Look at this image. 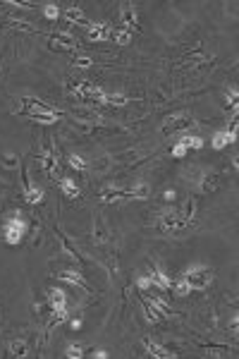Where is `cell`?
Listing matches in <instances>:
<instances>
[{
  "label": "cell",
  "mask_w": 239,
  "mask_h": 359,
  "mask_svg": "<svg viewBox=\"0 0 239 359\" xmlns=\"http://www.w3.org/2000/svg\"><path fill=\"white\" fill-rule=\"evenodd\" d=\"M213 278H215L213 268H208L204 263H194L172 283V288H175V292L179 297H187L191 290H206L213 283Z\"/></svg>",
  "instance_id": "6da1fadb"
},
{
  "label": "cell",
  "mask_w": 239,
  "mask_h": 359,
  "mask_svg": "<svg viewBox=\"0 0 239 359\" xmlns=\"http://www.w3.org/2000/svg\"><path fill=\"white\" fill-rule=\"evenodd\" d=\"M194 208H196V204H194V199H189L182 211H175V208L165 211L160 216V230L163 232H179V230L191 228L194 225Z\"/></svg>",
  "instance_id": "7a4b0ae2"
},
{
  "label": "cell",
  "mask_w": 239,
  "mask_h": 359,
  "mask_svg": "<svg viewBox=\"0 0 239 359\" xmlns=\"http://www.w3.org/2000/svg\"><path fill=\"white\" fill-rule=\"evenodd\" d=\"M20 113L24 118L34 120V122H41V124H50V122H58L62 118L60 111H53L48 108L43 101H36V98H22V108Z\"/></svg>",
  "instance_id": "3957f363"
},
{
  "label": "cell",
  "mask_w": 239,
  "mask_h": 359,
  "mask_svg": "<svg viewBox=\"0 0 239 359\" xmlns=\"http://www.w3.org/2000/svg\"><path fill=\"white\" fill-rule=\"evenodd\" d=\"M27 232V225L22 221V216H12V218H7L5 225H3V237H5L7 244H20L22 237Z\"/></svg>",
  "instance_id": "277c9868"
},
{
  "label": "cell",
  "mask_w": 239,
  "mask_h": 359,
  "mask_svg": "<svg viewBox=\"0 0 239 359\" xmlns=\"http://www.w3.org/2000/svg\"><path fill=\"white\" fill-rule=\"evenodd\" d=\"M72 91H75L79 98H84V101H96V103H103V101H105V94H108L103 86L91 84V82H77V86Z\"/></svg>",
  "instance_id": "5b68a950"
},
{
  "label": "cell",
  "mask_w": 239,
  "mask_h": 359,
  "mask_svg": "<svg viewBox=\"0 0 239 359\" xmlns=\"http://www.w3.org/2000/svg\"><path fill=\"white\" fill-rule=\"evenodd\" d=\"M191 124H194V118H191L187 111H179L175 115L165 120L163 124V134H172V132H179V130H189Z\"/></svg>",
  "instance_id": "8992f818"
},
{
  "label": "cell",
  "mask_w": 239,
  "mask_h": 359,
  "mask_svg": "<svg viewBox=\"0 0 239 359\" xmlns=\"http://www.w3.org/2000/svg\"><path fill=\"white\" fill-rule=\"evenodd\" d=\"M41 163H43V168H46L48 177H50V180H58V175H60V163H58V156H55V151L50 149V146H48L46 151H43Z\"/></svg>",
  "instance_id": "52a82bcc"
},
{
  "label": "cell",
  "mask_w": 239,
  "mask_h": 359,
  "mask_svg": "<svg viewBox=\"0 0 239 359\" xmlns=\"http://www.w3.org/2000/svg\"><path fill=\"white\" fill-rule=\"evenodd\" d=\"M120 20H122V27H120V29L130 31V34H134V31H137V10H134V5H132V3H124V5H122Z\"/></svg>",
  "instance_id": "ba28073f"
},
{
  "label": "cell",
  "mask_w": 239,
  "mask_h": 359,
  "mask_svg": "<svg viewBox=\"0 0 239 359\" xmlns=\"http://www.w3.org/2000/svg\"><path fill=\"white\" fill-rule=\"evenodd\" d=\"M149 278H151V283L156 285V288H160V290H170V288H172V278L168 276L160 266H153L151 273H149Z\"/></svg>",
  "instance_id": "9c48e42d"
},
{
  "label": "cell",
  "mask_w": 239,
  "mask_h": 359,
  "mask_svg": "<svg viewBox=\"0 0 239 359\" xmlns=\"http://www.w3.org/2000/svg\"><path fill=\"white\" fill-rule=\"evenodd\" d=\"M143 347H146V352L151 354V357H156V359H172V357H177L175 352H170V350H165L163 345H158V343H153L151 338L143 340Z\"/></svg>",
  "instance_id": "30bf717a"
},
{
  "label": "cell",
  "mask_w": 239,
  "mask_h": 359,
  "mask_svg": "<svg viewBox=\"0 0 239 359\" xmlns=\"http://www.w3.org/2000/svg\"><path fill=\"white\" fill-rule=\"evenodd\" d=\"M198 189L201 192H213V189H218V173H213V170H204L201 177H198Z\"/></svg>",
  "instance_id": "8fae6325"
},
{
  "label": "cell",
  "mask_w": 239,
  "mask_h": 359,
  "mask_svg": "<svg viewBox=\"0 0 239 359\" xmlns=\"http://www.w3.org/2000/svg\"><path fill=\"white\" fill-rule=\"evenodd\" d=\"M48 304H50V309L53 311H65V307H67V295L62 290H48Z\"/></svg>",
  "instance_id": "7c38bea8"
},
{
  "label": "cell",
  "mask_w": 239,
  "mask_h": 359,
  "mask_svg": "<svg viewBox=\"0 0 239 359\" xmlns=\"http://www.w3.org/2000/svg\"><path fill=\"white\" fill-rule=\"evenodd\" d=\"M234 139H237V130H223V132H215V137H213V149H225L227 144H232Z\"/></svg>",
  "instance_id": "4fadbf2b"
},
{
  "label": "cell",
  "mask_w": 239,
  "mask_h": 359,
  "mask_svg": "<svg viewBox=\"0 0 239 359\" xmlns=\"http://www.w3.org/2000/svg\"><path fill=\"white\" fill-rule=\"evenodd\" d=\"M89 27V39L91 41H108L110 36V27L108 24H86Z\"/></svg>",
  "instance_id": "5bb4252c"
},
{
  "label": "cell",
  "mask_w": 239,
  "mask_h": 359,
  "mask_svg": "<svg viewBox=\"0 0 239 359\" xmlns=\"http://www.w3.org/2000/svg\"><path fill=\"white\" fill-rule=\"evenodd\" d=\"M60 189L67 199H79V187H77V182L72 177H62L60 180Z\"/></svg>",
  "instance_id": "9a60e30c"
},
{
  "label": "cell",
  "mask_w": 239,
  "mask_h": 359,
  "mask_svg": "<svg viewBox=\"0 0 239 359\" xmlns=\"http://www.w3.org/2000/svg\"><path fill=\"white\" fill-rule=\"evenodd\" d=\"M53 46L55 48H62V50H75L77 41L69 34H58V36H53Z\"/></svg>",
  "instance_id": "2e32d148"
},
{
  "label": "cell",
  "mask_w": 239,
  "mask_h": 359,
  "mask_svg": "<svg viewBox=\"0 0 239 359\" xmlns=\"http://www.w3.org/2000/svg\"><path fill=\"white\" fill-rule=\"evenodd\" d=\"M10 354H12V357H27V354H29L27 340H24V338L12 340V343H10Z\"/></svg>",
  "instance_id": "e0dca14e"
},
{
  "label": "cell",
  "mask_w": 239,
  "mask_h": 359,
  "mask_svg": "<svg viewBox=\"0 0 239 359\" xmlns=\"http://www.w3.org/2000/svg\"><path fill=\"white\" fill-rule=\"evenodd\" d=\"M58 278H62V280H67V283H72V285H86L84 283V278H82V273H79V271H62L60 276Z\"/></svg>",
  "instance_id": "ac0fdd59"
},
{
  "label": "cell",
  "mask_w": 239,
  "mask_h": 359,
  "mask_svg": "<svg viewBox=\"0 0 239 359\" xmlns=\"http://www.w3.org/2000/svg\"><path fill=\"white\" fill-rule=\"evenodd\" d=\"M149 196V185H137L127 189V199H146Z\"/></svg>",
  "instance_id": "d6986e66"
},
{
  "label": "cell",
  "mask_w": 239,
  "mask_h": 359,
  "mask_svg": "<svg viewBox=\"0 0 239 359\" xmlns=\"http://www.w3.org/2000/svg\"><path fill=\"white\" fill-rule=\"evenodd\" d=\"M27 201H29V204H41V201H43V189L27 185Z\"/></svg>",
  "instance_id": "ffe728a7"
},
{
  "label": "cell",
  "mask_w": 239,
  "mask_h": 359,
  "mask_svg": "<svg viewBox=\"0 0 239 359\" xmlns=\"http://www.w3.org/2000/svg\"><path fill=\"white\" fill-rule=\"evenodd\" d=\"M113 39H115V43H117V46H130V41H132V39H134V34H130V31H124V29H117Z\"/></svg>",
  "instance_id": "44dd1931"
},
{
  "label": "cell",
  "mask_w": 239,
  "mask_h": 359,
  "mask_svg": "<svg viewBox=\"0 0 239 359\" xmlns=\"http://www.w3.org/2000/svg\"><path fill=\"white\" fill-rule=\"evenodd\" d=\"M65 17H67L69 22H79V24H86V20H84V12L79 10V7H69L67 12H65Z\"/></svg>",
  "instance_id": "7402d4cb"
},
{
  "label": "cell",
  "mask_w": 239,
  "mask_h": 359,
  "mask_svg": "<svg viewBox=\"0 0 239 359\" xmlns=\"http://www.w3.org/2000/svg\"><path fill=\"white\" fill-rule=\"evenodd\" d=\"M182 144H185L187 149H201V146H204V139L201 137H185Z\"/></svg>",
  "instance_id": "603a6c76"
},
{
  "label": "cell",
  "mask_w": 239,
  "mask_h": 359,
  "mask_svg": "<svg viewBox=\"0 0 239 359\" xmlns=\"http://www.w3.org/2000/svg\"><path fill=\"white\" fill-rule=\"evenodd\" d=\"M43 14H46L48 20H58V17H60V10H58V5H53V3H50V5L43 7Z\"/></svg>",
  "instance_id": "cb8c5ba5"
},
{
  "label": "cell",
  "mask_w": 239,
  "mask_h": 359,
  "mask_svg": "<svg viewBox=\"0 0 239 359\" xmlns=\"http://www.w3.org/2000/svg\"><path fill=\"white\" fill-rule=\"evenodd\" d=\"M65 354H67L69 359H79L84 352H82V347H79V345H67V350H65Z\"/></svg>",
  "instance_id": "d4e9b609"
},
{
  "label": "cell",
  "mask_w": 239,
  "mask_h": 359,
  "mask_svg": "<svg viewBox=\"0 0 239 359\" xmlns=\"http://www.w3.org/2000/svg\"><path fill=\"white\" fill-rule=\"evenodd\" d=\"M67 160H69V166L77 168V170H86V160L79 158V156H69Z\"/></svg>",
  "instance_id": "484cf974"
},
{
  "label": "cell",
  "mask_w": 239,
  "mask_h": 359,
  "mask_svg": "<svg viewBox=\"0 0 239 359\" xmlns=\"http://www.w3.org/2000/svg\"><path fill=\"white\" fill-rule=\"evenodd\" d=\"M185 153H187V146L182 144V141H177V144L172 146V156H175V158H182Z\"/></svg>",
  "instance_id": "4316f807"
},
{
  "label": "cell",
  "mask_w": 239,
  "mask_h": 359,
  "mask_svg": "<svg viewBox=\"0 0 239 359\" xmlns=\"http://www.w3.org/2000/svg\"><path fill=\"white\" fill-rule=\"evenodd\" d=\"M137 285L141 288V290H146V288H151L153 283H151V278H149V276H141V278L137 280Z\"/></svg>",
  "instance_id": "83f0119b"
},
{
  "label": "cell",
  "mask_w": 239,
  "mask_h": 359,
  "mask_svg": "<svg viewBox=\"0 0 239 359\" xmlns=\"http://www.w3.org/2000/svg\"><path fill=\"white\" fill-rule=\"evenodd\" d=\"M234 101H237V91H227V105H232L234 111H237V103H234Z\"/></svg>",
  "instance_id": "f1b7e54d"
},
{
  "label": "cell",
  "mask_w": 239,
  "mask_h": 359,
  "mask_svg": "<svg viewBox=\"0 0 239 359\" xmlns=\"http://www.w3.org/2000/svg\"><path fill=\"white\" fill-rule=\"evenodd\" d=\"M75 65H79V67H89L91 58H79V60H75Z\"/></svg>",
  "instance_id": "f546056e"
},
{
  "label": "cell",
  "mask_w": 239,
  "mask_h": 359,
  "mask_svg": "<svg viewBox=\"0 0 239 359\" xmlns=\"http://www.w3.org/2000/svg\"><path fill=\"white\" fill-rule=\"evenodd\" d=\"M163 199H165V201H175V192H172V189H165Z\"/></svg>",
  "instance_id": "4dcf8cb0"
},
{
  "label": "cell",
  "mask_w": 239,
  "mask_h": 359,
  "mask_svg": "<svg viewBox=\"0 0 239 359\" xmlns=\"http://www.w3.org/2000/svg\"><path fill=\"white\" fill-rule=\"evenodd\" d=\"M94 357H98V359H105V357H108V352H103V350H98V352H94Z\"/></svg>",
  "instance_id": "1f68e13d"
}]
</instances>
